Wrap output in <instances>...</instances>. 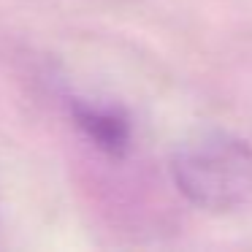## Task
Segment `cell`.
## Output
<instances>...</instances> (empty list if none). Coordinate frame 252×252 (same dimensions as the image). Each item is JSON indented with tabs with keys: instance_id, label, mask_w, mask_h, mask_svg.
Instances as JSON below:
<instances>
[{
	"instance_id": "obj_2",
	"label": "cell",
	"mask_w": 252,
	"mask_h": 252,
	"mask_svg": "<svg viewBox=\"0 0 252 252\" xmlns=\"http://www.w3.org/2000/svg\"><path fill=\"white\" fill-rule=\"evenodd\" d=\"M73 120L84 130V136L103 149L106 155H125L130 147V120L125 111L114 106H90V103H73Z\"/></svg>"
},
{
	"instance_id": "obj_1",
	"label": "cell",
	"mask_w": 252,
	"mask_h": 252,
	"mask_svg": "<svg viewBox=\"0 0 252 252\" xmlns=\"http://www.w3.org/2000/svg\"><path fill=\"white\" fill-rule=\"evenodd\" d=\"M171 176L190 203L233 212L252 201V144L225 130L198 133L174 152Z\"/></svg>"
}]
</instances>
